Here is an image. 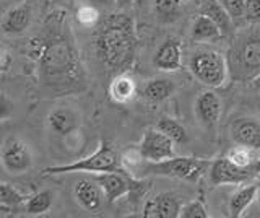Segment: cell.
<instances>
[{
  "instance_id": "obj_1",
  "label": "cell",
  "mask_w": 260,
  "mask_h": 218,
  "mask_svg": "<svg viewBox=\"0 0 260 218\" xmlns=\"http://www.w3.org/2000/svg\"><path fill=\"white\" fill-rule=\"evenodd\" d=\"M26 52L38 64L39 80L52 93L81 91L86 86L80 54L73 44L67 23H63L62 18L51 15L44 35L31 38Z\"/></svg>"
},
{
  "instance_id": "obj_2",
  "label": "cell",
  "mask_w": 260,
  "mask_h": 218,
  "mask_svg": "<svg viewBox=\"0 0 260 218\" xmlns=\"http://www.w3.org/2000/svg\"><path fill=\"white\" fill-rule=\"evenodd\" d=\"M93 49L101 66L109 72H125L132 67L137 54L134 20L116 15L108 20L93 36Z\"/></svg>"
},
{
  "instance_id": "obj_3",
  "label": "cell",
  "mask_w": 260,
  "mask_h": 218,
  "mask_svg": "<svg viewBox=\"0 0 260 218\" xmlns=\"http://www.w3.org/2000/svg\"><path fill=\"white\" fill-rule=\"evenodd\" d=\"M226 59L234 82H252L260 74V28H247L236 35Z\"/></svg>"
},
{
  "instance_id": "obj_4",
  "label": "cell",
  "mask_w": 260,
  "mask_h": 218,
  "mask_svg": "<svg viewBox=\"0 0 260 218\" xmlns=\"http://www.w3.org/2000/svg\"><path fill=\"white\" fill-rule=\"evenodd\" d=\"M122 168L120 153L112 147V143L103 140L91 155H88L81 160L73 161L67 165L49 166L44 169L46 176L54 174H67V173H108V171H119Z\"/></svg>"
},
{
  "instance_id": "obj_5",
  "label": "cell",
  "mask_w": 260,
  "mask_h": 218,
  "mask_svg": "<svg viewBox=\"0 0 260 218\" xmlns=\"http://www.w3.org/2000/svg\"><path fill=\"white\" fill-rule=\"evenodd\" d=\"M211 161L195 157H173L162 161H145L142 174H153L162 177H176L187 182H197L210 169Z\"/></svg>"
},
{
  "instance_id": "obj_6",
  "label": "cell",
  "mask_w": 260,
  "mask_h": 218,
  "mask_svg": "<svg viewBox=\"0 0 260 218\" xmlns=\"http://www.w3.org/2000/svg\"><path fill=\"white\" fill-rule=\"evenodd\" d=\"M189 70L197 82L208 88L224 85L230 75L226 55L215 49H199L192 52L189 59Z\"/></svg>"
},
{
  "instance_id": "obj_7",
  "label": "cell",
  "mask_w": 260,
  "mask_h": 218,
  "mask_svg": "<svg viewBox=\"0 0 260 218\" xmlns=\"http://www.w3.org/2000/svg\"><path fill=\"white\" fill-rule=\"evenodd\" d=\"M0 158H2L4 169L13 176L24 174L32 168V153L29 145L15 135L5 139Z\"/></svg>"
},
{
  "instance_id": "obj_8",
  "label": "cell",
  "mask_w": 260,
  "mask_h": 218,
  "mask_svg": "<svg viewBox=\"0 0 260 218\" xmlns=\"http://www.w3.org/2000/svg\"><path fill=\"white\" fill-rule=\"evenodd\" d=\"M96 181L101 184L104 191V196L108 199L109 204L119 200L120 197L127 196L132 191L140 188V181L135 179L134 174H130L125 169H119V171H108L96 174Z\"/></svg>"
},
{
  "instance_id": "obj_9",
  "label": "cell",
  "mask_w": 260,
  "mask_h": 218,
  "mask_svg": "<svg viewBox=\"0 0 260 218\" xmlns=\"http://www.w3.org/2000/svg\"><path fill=\"white\" fill-rule=\"evenodd\" d=\"M257 173L254 168H241L236 166L228 157H221L211 161L208 169L210 182L215 185H224V184H244L250 177H254Z\"/></svg>"
},
{
  "instance_id": "obj_10",
  "label": "cell",
  "mask_w": 260,
  "mask_h": 218,
  "mask_svg": "<svg viewBox=\"0 0 260 218\" xmlns=\"http://www.w3.org/2000/svg\"><path fill=\"white\" fill-rule=\"evenodd\" d=\"M174 145L176 143L173 142V139L156 127V129H148L143 134L140 143H138V148H140V153L146 161L156 163V161H162L174 157Z\"/></svg>"
},
{
  "instance_id": "obj_11",
  "label": "cell",
  "mask_w": 260,
  "mask_h": 218,
  "mask_svg": "<svg viewBox=\"0 0 260 218\" xmlns=\"http://www.w3.org/2000/svg\"><path fill=\"white\" fill-rule=\"evenodd\" d=\"M73 197H75L77 204L88 213H100L104 207V202H108L101 184L96 181V177L78 179L73 185Z\"/></svg>"
},
{
  "instance_id": "obj_12",
  "label": "cell",
  "mask_w": 260,
  "mask_h": 218,
  "mask_svg": "<svg viewBox=\"0 0 260 218\" xmlns=\"http://www.w3.org/2000/svg\"><path fill=\"white\" fill-rule=\"evenodd\" d=\"M181 197L174 192H159L145 202V218H179L182 208Z\"/></svg>"
},
{
  "instance_id": "obj_13",
  "label": "cell",
  "mask_w": 260,
  "mask_h": 218,
  "mask_svg": "<svg viewBox=\"0 0 260 218\" xmlns=\"http://www.w3.org/2000/svg\"><path fill=\"white\" fill-rule=\"evenodd\" d=\"M231 140L236 145L260 150V120L250 116H239L233 119L230 126Z\"/></svg>"
},
{
  "instance_id": "obj_14",
  "label": "cell",
  "mask_w": 260,
  "mask_h": 218,
  "mask_svg": "<svg viewBox=\"0 0 260 218\" xmlns=\"http://www.w3.org/2000/svg\"><path fill=\"white\" fill-rule=\"evenodd\" d=\"M81 127L80 112L69 106L55 108L47 116V129L49 132L57 137H70L77 134Z\"/></svg>"
},
{
  "instance_id": "obj_15",
  "label": "cell",
  "mask_w": 260,
  "mask_h": 218,
  "mask_svg": "<svg viewBox=\"0 0 260 218\" xmlns=\"http://www.w3.org/2000/svg\"><path fill=\"white\" fill-rule=\"evenodd\" d=\"M195 116L200 120V124L205 129H215L219 122L223 112V103L221 98L211 90L202 91L197 100H195Z\"/></svg>"
},
{
  "instance_id": "obj_16",
  "label": "cell",
  "mask_w": 260,
  "mask_h": 218,
  "mask_svg": "<svg viewBox=\"0 0 260 218\" xmlns=\"http://www.w3.org/2000/svg\"><path fill=\"white\" fill-rule=\"evenodd\" d=\"M32 5L31 2H21L12 7L4 13L2 18V33L4 36H21L26 33L32 21Z\"/></svg>"
},
{
  "instance_id": "obj_17",
  "label": "cell",
  "mask_w": 260,
  "mask_h": 218,
  "mask_svg": "<svg viewBox=\"0 0 260 218\" xmlns=\"http://www.w3.org/2000/svg\"><path fill=\"white\" fill-rule=\"evenodd\" d=\"M153 66L161 72H176L182 66V47L174 38H168L153 55Z\"/></svg>"
},
{
  "instance_id": "obj_18",
  "label": "cell",
  "mask_w": 260,
  "mask_h": 218,
  "mask_svg": "<svg viewBox=\"0 0 260 218\" xmlns=\"http://www.w3.org/2000/svg\"><path fill=\"white\" fill-rule=\"evenodd\" d=\"M108 93L116 104H128L138 95V88L134 77H130L127 72H122L111 80Z\"/></svg>"
},
{
  "instance_id": "obj_19",
  "label": "cell",
  "mask_w": 260,
  "mask_h": 218,
  "mask_svg": "<svg viewBox=\"0 0 260 218\" xmlns=\"http://www.w3.org/2000/svg\"><path fill=\"white\" fill-rule=\"evenodd\" d=\"M223 38L221 29L207 15L200 13L190 26V39L195 43H216Z\"/></svg>"
},
{
  "instance_id": "obj_20",
  "label": "cell",
  "mask_w": 260,
  "mask_h": 218,
  "mask_svg": "<svg viewBox=\"0 0 260 218\" xmlns=\"http://www.w3.org/2000/svg\"><path fill=\"white\" fill-rule=\"evenodd\" d=\"M174 90H176V85H174L173 80H169V78H151L143 85L140 95L148 103L158 104V103L166 101L169 96L174 93Z\"/></svg>"
},
{
  "instance_id": "obj_21",
  "label": "cell",
  "mask_w": 260,
  "mask_h": 218,
  "mask_svg": "<svg viewBox=\"0 0 260 218\" xmlns=\"http://www.w3.org/2000/svg\"><path fill=\"white\" fill-rule=\"evenodd\" d=\"M200 13L207 15L213 20L218 28L221 29L223 36L233 33V17L226 12V9L218 2V0H205L202 5Z\"/></svg>"
},
{
  "instance_id": "obj_22",
  "label": "cell",
  "mask_w": 260,
  "mask_h": 218,
  "mask_svg": "<svg viewBox=\"0 0 260 218\" xmlns=\"http://www.w3.org/2000/svg\"><path fill=\"white\" fill-rule=\"evenodd\" d=\"M258 199L257 185H244V188L236 191L230 199V215L234 218H239L244 212L254 204V200Z\"/></svg>"
},
{
  "instance_id": "obj_23",
  "label": "cell",
  "mask_w": 260,
  "mask_h": 218,
  "mask_svg": "<svg viewBox=\"0 0 260 218\" xmlns=\"http://www.w3.org/2000/svg\"><path fill=\"white\" fill-rule=\"evenodd\" d=\"M54 204V192L52 191H39L35 196H31L26 202H24L23 212L31 216H39L47 213L52 208Z\"/></svg>"
},
{
  "instance_id": "obj_24",
  "label": "cell",
  "mask_w": 260,
  "mask_h": 218,
  "mask_svg": "<svg viewBox=\"0 0 260 218\" xmlns=\"http://www.w3.org/2000/svg\"><path fill=\"white\" fill-rule=\"evenodd\" d=\"M154 13L165 25L174 23L182 13V0H154Z\"/></svg>"
},
{
  "instance_id": "obj_25",
  "label": "cell",
  "mask_w": 260,
  "mask_h": 218,
  "mask_svg": "<svg viewBox=\"0 0 260 218\" xmlns=\"http://www.w3.org/2000/svg\"><path fill=\"white\" fill-rule=\"evenodd\" d=\"M156 127L159 129L161 132H165L168 137H171L173 142L177 143V145H185L187 142H189V134H187L185 127L181 122H177L176 119L161 117Z\"/></svg>"
},
{
  "instance_id": "obj_26",
  "label": "cell",
  "mask_w": 260,
  "mask_h": 218,
  "mask_svg": "<svg viewBox=\"0 0 260 218\" xmlns=\"http://www.w3.org/2000/svg\"><path fill=\"white\" fill-rule=\"evenodd\" d=\"M120 161H122V168L128 171L130 174L137 176L138 173H142L143 165H145V158L140 153V148L138 147H132V148H127L120 153Z\"/></svg>"
},
{
  "instance_id": "obj_27",
  "label": "cell",
  "mask_w": 260,
  "mask_h": 218,
  "mask_svg": "<svg viewBox=\"0 0 260 218\" xmlns=\"http://www.w3.org/2000/svg\"><path fill=\"white\" fill-rule=\"evenodd\" d=\"M28 199L29 197L24 196L23 192H20L10 182H2V184H0V204H2V208L18 207V205L24 204V202H26Z\"/></svg>"
},
{
  "instance_id": "obj_28",
  "label": "cell",
  "mask_w": 260,
  "mask_h": 218,
  "mask_svg": "<svg viewBox=\"0 0 260 218\" xmlns=\"http://www.w3.org/2000/svg\"><path fill=\"white\" fill-rule=\"evenodd\" d=\"M100 12L101 10L98 9V7H94L91 4H85V5L78 7V10L75 13V18H77L80 26L91 29L98 25V23H100V17H101Z\"/></svg>"
},
{
  "instance_id": "obj_29",
  "label": "cell",
  "mask_w": 260,
  "mask_h": 218,
  "mask_svg": "<svg viewBox=\"0 0 260 218\" xmlns=\"http://www.w3.org/2000/svg\"><path fill=\"white\" fill-rule=\"evenodd\" d=\"M226 157L230 158L236 166H241V168H254V163L257 160L254 155V148L242 147V145L231 148L226 153Z\"/></svg>"
},
{
  "instance_id": "obj_30",
  "label": "cell",
  "mask_w": 260,
  "mask_h": 218,
  "mask_svg": "<svg viewBox=\"0 0 260 218\" xmlns=\"http://www.w3.org/2000/svg\"><path fill=\"white\" fill-rule=\"evenodd\" d=\"M208 210L202 200H190L182 205L179 218H208Z\"/></svg>"
},
{
  "instance_id": "obj_31",
  "label": "cell",
  "mask_w": 260,
  "mask_h": 218,
  "mask_svg": "<svg viewBox=\"0 0 260 218\" xmlns=\"http://www.w3.org/2000/svg\"><path fill=\"white\" fill-rule=\"evenodd\" d=\"M226 12L231 15L233 20L244 18V12H246V0H218Z\"/></svg>"
},
{
  "instance_id": "obj_32",
  "label": "cell",
  "mask_w": 260,
  "mask_h": 218,
  "mask_svg": "<svg viewBox=\"0 0 260 218\" xmlns=\"http://www.w3.org/2000/svg\"><path fill=\"white\" fill-rule=\"evenodd\" d=\"M244 18L250 23L260 21V0H246V12Z\"/></svg>"
},
{
  "instance_id": "obj_33",
  "label": "cell",
  "mask_w": 260,
  "mask_h": 218,
  "mask_svg": "<svg viewBox=\"0 0 260 218\" xmlns=\"http://www.w3.org/2000/svg\"><path fill=\"white\" fill-rule=\"evenodd\" d=\"M88 4H91V5L98 7L100 10H106V12L119 9L117 0H88Z\"/></svg>"
},
{
  "instance_id": "obj_34",
  "label": "cell",
  "mask_w": 260,
  "mask_h": 218,
  "mask_svg": "<svg viewBox=\"0 0 260 218\" xmlns=\"http://www.w3.org/2000/svg\"><path fill=\"white\" fill-rule=\"evenodd\" d=\"M117 5H119V9L125 10L134 5V0H117Z\"/></svg>"
},
{
  "instance_id": "obj_35",
  "label": "cell",
  "mask_w": 260,
  "mask_h": 218,
  "mask_svg": "<svg viewBox=\"0 0 260 218\" xmlns=\"http://www.w3.org/2000/svg\"><path fill=\"white\" fill-rule=\"evenodd\" d=\"M150 2L151 0H134V5L137 7V9H145Z\"/></svg>"
},
{
  "instance_id": "obj_36",
  "label": "cell",
  "mask_w": 260,
  "mask_h": 218,
  "mask_svg": "<svg viewBox=\"0 0 260 218\" xmlns=\"http://www.w3.org/2000/svg\"><path fill=\"white\" fill-rule=\"evenodd\" d=\"M250 85H252V88H254V90H257V91H260V74L252 80L250 82Z\"/></svg>"
},
{
  "instance_id": "obj_37",
  "label": "cell",
  "mask_w": 260,
  "mask_h": 218,
  "mask_svg": "<svg viewBox=\"0 0 260 218\" xmlns=\"http://www.w3.org/2000/svg\"><path fill=\"white\" fill-rule=\"evenodd\" d=\"M254 171H255L257 174H260V157L255 160V163H254Z\"/></svg>"
},
{
  "instance_id": "obj_38",
  "label": "cell",
  "mask_w": 260,
  "mask_h": 218,
  "mask_svg": "<svg viewBox=\"0 0 260 218\" xmlns=\"http://www.w3.org/2000/svg\"><path fill=\"white\" fill-rule=\"evenodd\" d=\"M255 109H257V112L260 114V95L257 96V100H255Z\"/></svg>"
},
{
  "instance_id": "obj_39",
  "label": "cell",
  "mask_w": 260,
  "mask_h": 218,
  "mask_svg": "<svg viewBox=\"0 0 260 218\" xmlns=\"http://www.w3.org/2000/svg\"><path fill=\"white\" fill-rule=\"evenodd\" d=\"M258 208H260V196H258Z\"/></svg>"
}]
</instances>
